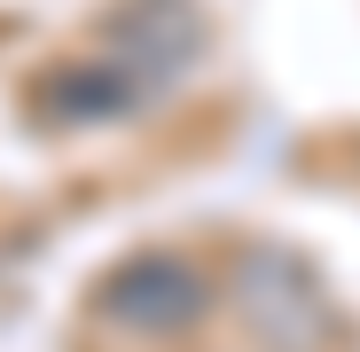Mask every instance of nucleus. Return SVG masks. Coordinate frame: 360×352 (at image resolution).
<instances>
[{"mask_svg":"<svg viewBox=\"0 0 360 352\" xmlns=\"http://www.w3.org/2000/svg\"><path fill=\"white\" fill-rule=\"evenodd\" d=\"M196 306H204V282H196L188 266H180V259H165V251L126 259V266H117V274L102 282V313H110L117 329H141V337L196 321Z\"/></svg>","mask_w":360,"mask_h":352,"instance_id":"1","label":"nucleus"}]
</instances>
